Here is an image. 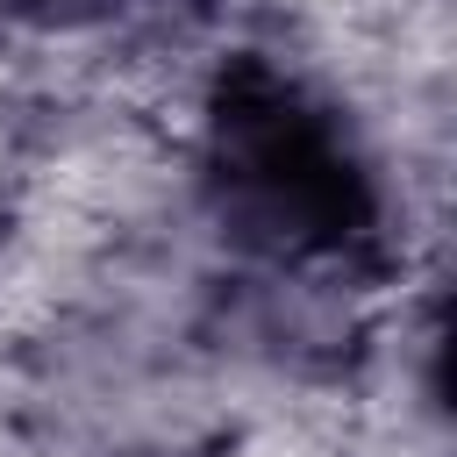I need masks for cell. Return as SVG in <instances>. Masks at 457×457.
<instances>
[{
	"label": "cell",
	"instance_id": "obj_2",
	"mask_svg": "<svg viewBox=\"0 0 457 457\" xmlns=\"http://www.w3.org/2000/svg\"><path fill=\"white\" fill-rule=\"evenodd\" d=\"M143 7H164V0H0V14L36 21V29H100V21H129Z\"/></svg>",
	"mask_w": 457,
	"mask_h": 457
},
{
	"label": "cell",
	"instance_id": "obj_1",
	"mask_svg": "<svg viewBox=\"0 0 457 457\" xmlns=\"http://www.w3.org/2000/svg\"><path fill=\"white\" fill-rule=\"evenodd\" d=\"M200 193L221 236L293 271H378L386 186L343 107L264 50H236L200 100Z\"/></svg>",
	"mask_w": 457,
	"mask_h": 457
}]
</instances>
